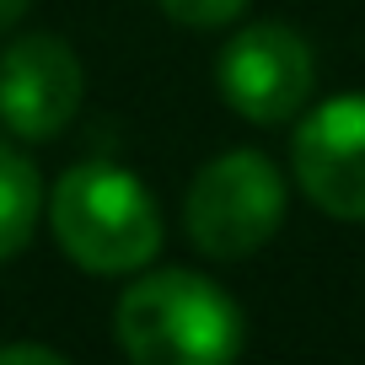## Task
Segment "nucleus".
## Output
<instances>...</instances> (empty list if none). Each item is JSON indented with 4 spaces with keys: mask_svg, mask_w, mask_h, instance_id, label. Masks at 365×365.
I'll list each match as a JSON object with an SVG mask.
<instances>
[{
    "mask_svg": "<svg viewBox=\"0 0 365 365\" xmlns=\"http://www.w3.org/2000/svg\"><path fill=\"white\" fill-rule=\"evenodd\" d=\"M118 344L135 365H226L242 354V312L205 274L161 269L118 296Z\"/></svg>",
    "mask_w": 365,
    "mask_h": 365,
    "instance_id": "obj_1",
    "label": "nucleus"
},
{
    "mask_svg": "<svg viewBox=\"0 0 365 365\" xmlns=\"http://www.w3.org/2000/svg\"><path fill=\"white\" fill-rule=\"evenodd\" d=\"M54 237L86 274H135L161 252V210L118 161H81L54 182Z\"/></svg>",
    "mask_w": 365,
    "mask_h": 365,
    "instance_id": "obj_2",
    "label": "nucleus"
},
{
    "mask_svg": "<svg viewBox=\"0 0 365 365\" xmlns=\"http://www.w3.org/2000/svg\"><path fill=\"white\" fill-rule=\"evenodd\" d=\"M86 97L81 59L65 38L27 33L0 54V124L16 140H54Z\"/></svg>",
    "mask_w": 365,
    "mask_h": 365,
    "instance_id": "obj_5",
    "label": "nucleus"
},
{
    "mask_svg": "<svg viewBox=\"0 0 365 365\" xmlns=\"http://www.w3.org/2000/svg\"><path fill=\"white\" fill-rule=\"evenodd\" d=\"M16 360H38V365H65V354L48 349V344H6L0 349V365H16Z\"/></svg>",
    "mask_w": 365,
    "mask_h": 365,
    "instance_id": "obj_9",
    "label": "nucleus"
},
{
    "mask_svg": "<svg viewBox=\"0 0 365 365\" xmlns=\"http://www.w3.org/2000/svg\"><path fill=\"white\" fill-rule=\"evenodd\" d=\"M296 182L317 210L339 220H365V91L333 97L301 118L296 145Z\"/></svg>",
    "mask_w": 365,
    "mask_h": 365,
    "instance_id": "obj_6",
    "label": "nucleus"
},
{
    "mask_svg": "<svg viewBox=\"0 0 365 365\" xmlns=\"http://www.w3.org/2000/svg\"><path fill=\"white\" fill-rule=\"evenodd\" d=\"M188 237L210 258H247L285 220V178L263 150H226L188 188Z\"/></svg>",
    "mask_w": 365,
    "mask_h": 365,
    "instance_id": "obj_3",
    "label": "nucleus"
},
{
    "mask_svg": "<svg viewBox=\"0 0 365 365\" xmlns=\"http://www.w3.org/2000/svg\"><path fill=\"white\" fill-rule=\"evenodd\" d=\"M220 97L237 108L247 124H285L307 108L317 65H312V43L285 22H252L231 33L220 48Z\"/></svg>",
    "mask_w": 365,
    "mask_h": 365,
    "instance_id": "obj_4",
    "label": "nucleus"
},
{
    "mask_svg": "<svg viewBox=\"0 0 365 365\" xmlns=\"http://www.w3.org/2000/svg\"><path fill=\"white\" fill-rule=\"evenodd\" d=\"M27 0H0V33H11V22H22Z\"/></svg>",
    "mask_w": 365,
    "mask_h": 365,
    "instance_id": "obj_10",
    "label": "nucleus"
},
{
    "mask_svg": "<svg viewBox=\"0 0 365 365\" xmlns=\"http://www.w3.org/2000/svg\"><path fill=\"white\" fill-rule=\"evenodd\" d=\"M156 6L182 27H226L247 11V0H156Z\"/></svg>",
    "mask_w": 365,
    "mask_h": 365,
    "instance_id": "obj_8",
    "label": "nucleus"
},
{
    "mask_svg": "<svg viewBox=\"0 0 365 365\" xmlns=\"http://www.w3.org/2000/svg\"><path fill=\"white\" fill-rule=\"evenodd\" d=\"M43 215V178L38 167L0 140V263L33 242V226Z\"/></svg>",
    "mask_w": 365,
    "mask_h": 365,
    "instance_id": "obj_7",
    "label": "nucleus"
}]
</instances>
